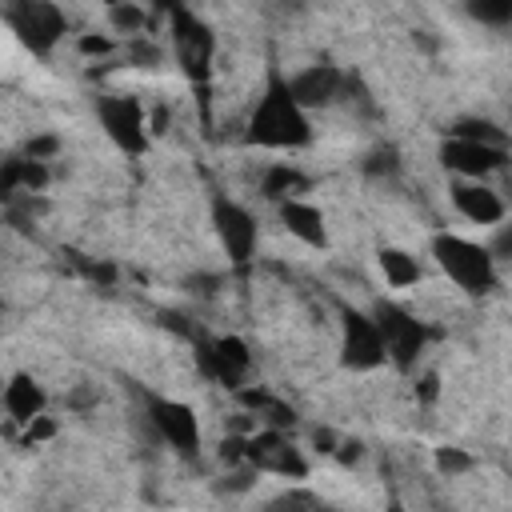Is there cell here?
I'll list each match as a JSON object with an SVG mask.
<instances>
[{"label":"cell","instance_id":"1","mask_svg":"<svg viewBox=\"0 0 512 512\" xmlns=\"http://www.w3.org/2000/svg\"><path fill=\"white\" fill-rule=\"evenodd\" d=\"M312 120L308 112L292 100L288 92V76H280L276 68L268 72V84L248 116V132L244 140L256 148H272V152H292V148H308L312 144Z\"/></svg>","mask_w":512,"mask_h":512},{"label":"cell","instance_id":"2","mask_svg":"<svg viewBox=\"0 0 512 512\" xmlns=\"http://www.w3.org/2000/svg\"><path fill=\"white\" fill-rule=\"evenodd\" d=\"M168 40H172V56L180 76L200 92V104L208 112V80H212V60H216V32L212 24L192 12L188 4H172L168 8Z\"/></svg>","mask_w":512,"mask_h":512},{"label":"cell","instance_id":"3","mask_svg":"<svg viewBox=\"0 0 512 512\" xmlns=\"http://www.w3.org/2000/svg\"><path fill=\"white\" fill-rule=\"evenodd\" d=\"M432 256L440 264V272L464 292V296H488L496 288V256L492 248L456 236V232H436L432 236Z\"/></svg>","mask_w":512,"mask_h":512},{"label":"cell","instance_id":"4","mask_svg":"<svg viewBox=\"0 0 512 512\" xmlns=\"http://www.w3.org/2000/svg\"><path fill=\"white\" fill-rule=\"evenodd\" d=\"M372 316L380 324V336H384V352H388V364L396 372H412L416 360L424 356L428 340H432V328L424 320H416L404 304L396 300H376L372 304Z\"/></svg>","mask_w":512,"mask_h":512},{"label":"cell","instance_id":"5","mask_svg":"<svg viewBox=\"0 0 512 512\" xmlns=\"http://www.w3.org/2000/svg\"><path fill=\"white\" fill-rule=\"evenodd\" d=\"M4 24L16 32V40L32 52V56H52V48L64 40L68 32V16L64 8L48 4V0H12L4 8Z\"/></svg>","mask_w":512,"mask_h":512},{"label":"cell","instance_id":"6","mask_svg":"<svg viewBox=\"0 0 512 512\" xmlns=\"http://www.w3.org/2000/svg\"><path fill=\"white\" fill-rule=\"evenodd\" d=\"M96 120L104 128V136L124 152V156H144L152 144V124L144 116V104L136 96L124 92H108L96 96Z\"/></svg>","mask_w":512,"mask_h":512},{"label":"cell","instance_id":"7","mask_svg":"<svg viewBox=\"0 0 512 512\" xmlns=\"http://www.w3.org/2000/svg\"><path fill=\"white\" fill-rule=\"evenodd\" d=\"M212 232H216V240L228 256V264L244 276L248 264L256 260V240H260L256 216L240 200H232L224 192H212Z\"/></svg>","mask_w":512,"mask_h":512},{"label":"cell","instance_id":"8","mask_svg":"<svg viewBox=\"0 0 512 512\" xmlns=\"http://www.w3.org/2000/svg\"><path fill=\"white\" fill-rule=\"evenodd\" d=\"M144 420L152 424V432L184 460L200 456V420L192 412V404L160 396V392H144Z\"/></svg>","mask_w":512,"mask_h":512},{"label":"cell","instance_id":"9","mask_svg":"<svg viewBox=\"0 0 512 512\" xmlns=\"http://www.w3.org/2000/svg\"><path fill=\"white\" fill-rule=\"evenodd\" d=\"M340 364L348 372H376L380 364H388L376 316L352 304H340Z\"/></svg>","mask_w":512,"mask_h":512},{"label":"cell","instance_id":"10","mask_svg":"<svg viewBox=\"0 0 512 512\" xmlns=\"http://www.w3.org/2000/svg\"><path fill=\"white\" fill-rule=\"evenodd\" d=\"M192 352H196V364L208 380H216L220 388L228 392H240L248 388V376H252V348L240 340V336H200L192 340Z\"/></svg>","mask_w":512,"mask_h":512},{"label":"cell","instance_id":"11","mask_svg":"<svg viewBox=\"0 0 512 512\" xmlns=\"http://www.w3.org/2000/svg\"><path fill=\"white\" fill-rule=\"evenodd\" d=\"M244 464H252L256 472L280 476V480H304L308 476V460L296 448V440L280 428H260L244 440Z\"/></svg>","mask_w":512,"mask_h":512},{"label":"cell","instance_id":"12","mask_svg":"<svg viewBox=\"0 0 512 512\" xmlns=\"http://www.w3.org/2000/svg\"><path fill=\"white\" fill-rule=\"evenodd\" d=\"M288 92L292 100L304 108V112H316V108H332L344 100L348 92V72L336 68V64H308L300 72L288 76Z\"/></svg>","mask_w":512,"mask_h":512},{"label":"cell","instance_id":"13","mask_svg":"<svg viewBox=\"0 0 512 512\" xmlns=\"http://www.w3.org/2000/svg\"><path fill=\"white\" fill-rule=\"evenodd\" d=\"M440 164L448 172H456V180H484L492 172H500L508 164V148H492V144H472V140H440Z\"/></svg>","mask_w":512,"mask_h":512},{"label":"cell","instance_id":"14","mask_svg":"<svg viewBox=\"0 0 512 512\" xmlns=\"http://www.w3.org/2000/svg\"><path fill=\"white\" fill-rule=\"evenodd\" d=\"M448 196H452V208L472 224H500L504 220V200L484 180H452Z\"/></svg>","mask_w":512,"mask_h":512},{"label":"cell","instance_id":"15","mask_svg":"<svg viewBox=\"0 0 512 512\" xmlns=\"http://www.w3.org/2000/svg\"><path fill=\"white\" fill-rule=\"evenodd\" d=\"M44 408H48L44 384H40L32 372H12L8 384H4V412H8L16 424H32L36 416H44Z\"/></svg>","mask_w":512,"mask_h":512},{"label":"cell","instance_id":"16","mask_svg":"<svg viewBox=\"0 0 512 512\" xmlns=\"http://www.w3.org/2000/svg\"><path fill=\"white\" fill-rule=\"evenodd\" d=\"M280 212V224L308 248H328V224H324V212L312 204V200H288L276 208Z\"/></svg>","mask_w":512,"mask_h":512},{"label":"cell","instance_id":"17","mask_svg":"<svg viewBox=\"0 0 512 512\" xmlns=\"http://www.w3.org/2000/svg\"><path fill=\"white\" fill-rule=\"evenodd\" d=\"M236 400L264 424V428H280V432H288L292 424H296V408L288 404V400H280V396H272L268 388H240L236 392Z\"/></svg>","mask_w":512,"mask_h":512},{"label":"cell","instance_id":"18","mask_svg":"<svg viewBox=\"0 0 512 512\" xmlns=\"http://www.w3.org/2000/svg\"><path fill=\"white\" fill-rule=\"evenodd\" d=\"M308 184H312V180H308L300 168H292V164H272V168L260 176V192H264V200H272L276 208L288 204V200H304Z\"/></svg>","mask_w":512,"mask_h":512},{"label":"cell","instance_id":"19","mask_svg":"<svg viewBox=\"0 0 512 512\" xmlns=\"http://www.w3.org/2000/svg\"><path fill=\"white\" fill-rule=\"evenodd\" d=\"M376 264L384 272V280L392 288H412L420 280V260L408 252V248H396V244H380L376 248Z\"/></svg>","mask_w":512,"mask_h":512},{"label":"cell","instance_id":"20","mask_svg":"<svg viewBox=\"0 0 512 512\" xmlns=\"http://www.w3.org/2000/svg\"><path fill=\"white\" fill-rule=\"evenodd\" d=\"M452 140H472V144H492V148H508V128H500L488 116H456L444 128Z\"/></svg>","mask_w":512,"mask_h":512},{"label":"cell","instance_id":"21","mask_svg":"<svg viewBox=\"0 0 512 512\" xmlns=\"http://www.w3.org/2000/svg\"><path fill=\"white\" fill-rule=\"evenodd\" d=\"M260 512H332V508H328L312 488L292 484V488H284V492L268 496V500L260 504Z\"/></svg>","mask_w":512,"mask_h":512},{"label":"cell","instance_id":"22","mask_svg":"<svg viewBox=\"0 0 512 512\" xmlns=\"http://www.w3.org/2000/svg\"><path fill=\"white\" fill-rule=\"evenodd\" d=\"M400 148L396 144H372L364 156H360V172L368 176V180H392L396 172H400Z\"/></svg>","mask_w":512,"mask_h":512},{"label":"cell","instance_id":"23","mask_svg":"<svg viewBox=\"0 0 512 512\" xmlns=\"http://www.w3.org/2000/svg\"><path fill=\"white\" fill-rule=\"evenodd\" d=\"M464 12L488 28H512V0H472Z\"/></svg>","mask_w":512,"mask_h":512},{"label":"cell","instance_id":"24","mask_svg":"<svg viewBox=\"0 0 512 512\" xmlns=\"http://www.w3.org/2000/svg\"><path fill=\"white\" fill-rule=\"evenodd\" d=\"M64 256L72 260V268H76L84 280H92V284H100V288H112V284H116V268H112V264L92 260V256H84V252H76V248H68Z\"/></svg>","mask_w":512,"mask_h":512},{"label":"cell","instance_id":"25","mask_svg":"<svg viewBox=\"0 0 512 512\" xmlns=\"http://www.w3.org/2000/svg\"><path fill=\"white\" fill-rule=\"evenodd\" d=\"M108 24H112V32H132V36H140V32L148 28V12L136 8V4H108Z\"/></svg>","mask_w":512,"mask_h":512},{"label":"cell","instance_id":"26","mask_svg":"<svg viewBox=\"0 0 512 512\" xmlns=\"http://www.w3.org/2000/svg\"><path fill=\"white\" fill-rule=\"evenodd\" d=\"M124 60H128V68H160V60H164V52H160V44H152V40H144V36H128V44H124Z\"/></svg>","mask_w":512,"mask_h":512},{"label":"cell","instance_id":"27","mask_svg":"<svg viewBox=\"0 0 512 512\" xmlns=\"http://www.w3.org/2000/svg\"><path fill=\"white\" fill-rule=\"evenodd\" d=\"M436 472L440 476H464V472H472L476 468V460H472V452H464V448H456V444H444V448H436Z\"/></svg>","mask_w":512,"mask_h":512},{"label":"cell","instance_id":"28","mask_svg":"<svg viewBox=\"0 0 512 512\" xmlns=\"http://www.w3.org/2000/svg\"><path fill=\"white\" fill-rule=\"evenodd\" d=\"M184 288H188L196 300H212V296L224 288V276H220V272H192V276H184Z\"/></svg>","mask_w":512,"mask_h":512},{"label":"cell","instance_id":"29","mask_svg":"<svg viewBox=\"0 0 512 512\" xmlns=\"http://www.w3.org/2000/svg\"><path fill=\"white\" fill-rule=\"evenodd\" d=\"M56 152H60V136H56V132H40V136H32V140L20 148V156H28V160H44V164H48Z\"/></svg>","mask_w":512,"mask_h":512},{"label":"cell","instance_id":"30","mask_svg":"<svg viewBox=\"0 0 512 512\" xmlns=\"http://www.w3.org/2000/svg\"><path fill=\"white\" fill-rule=\"evenodd\" d=\"M76 48H80V56H108V52H116V40H112V36L84 32V36L76 40Z\"/></svg>","mask_w":512,"mask_h":512},{"label":"cell","instance_id":"31","mask_svg":"<svg viewBox=\"0 0 512 512\" xmlns=\"http://www.w3.org/2000/svg\"><path fill=\"white\" fill-rule=\"evenodd\" d=\"M64 404H68L76 416H84V412H96L100 396H96V388H72V392L64 396Z\"/></svg>","mask_w":512,"mask_h":512},{"label":"cell","instance_id":"32","mask_svg":"<svg viewBox=\"0 0 512 512\" xmlns=\"http://www.w3.org/2000/svg\"><path fill=\"white\" fill-rule=\"evenodd\" d=\"M56 436V420H48V416H36L32 424H28V444H36V440H52Z\"/></svg>","mask_w":512,"mask_h":512},{"label":"cell","instance_id":"33","mask_svg":"<svg viewBox=\"0 0 512 512\" xmlns=\"http://www.w3.org/2000/svg\"><path fill=\"white\" fill-rule=\"evenodd\" d=\"M312 444H316L320 452H328V456H336V448H340V436H336L332 428H312Z\"/></svg>","mask_w":512,"mask_h":512},{"label":"cell","instance_id":"34","mask_svg":"<svg viewBox=\"0 0 512 512\" xmlns=\"http://www.w3.org/2000/svg\"><path fill=\"white\" fill-rule=\"evenodd\" d=\"M364 456V444L360 440H340V448H336V460L340 464H352V460H360Z\"/></svg>","mask_w":512,"mask_h":512},{"label":"cell","instance_id":"35","mask_svg":"<svg viewBox=\"0 0 512 512\" xmlns=\"http://www.w3.org/2000/svg\"><path fill=\"white\" fill-rule=\"evenodd\" d=\"M492 256H508V260H512V224H504V228L496 232V240H492Z\"/></svg>","mask_w":512,"mask_h":512},{"label":"cell","instance_id":"36","mask_svg":"<svg viewBox=\"0 0 512 512\" xmlns=\"http://www.w3.org/2000/svg\"><path fill=\"white\" fill-rule=\"evenodd\" d=\"M436 384H440V380H436V372H428V376H420V388H416V396H420L424 404H432V400H436V392H440Z\"/></svg>","mask_w":512,"mask_h":512},{"label":"cell","instance_id":"37","mask_svg":"<svg viewBox=\"0 0 512 512\" xmlns=\"http://www.w3.org/2000/svg\"><path fill=\"white\" fill-rule=\"evenodd\" d=\"M384 512H408V508H404V504H400V500H392V504H388V508H384Z\"/></svg>","mask_w":512,"mask_h":512}]
</instances>
